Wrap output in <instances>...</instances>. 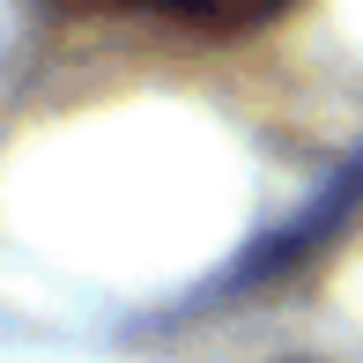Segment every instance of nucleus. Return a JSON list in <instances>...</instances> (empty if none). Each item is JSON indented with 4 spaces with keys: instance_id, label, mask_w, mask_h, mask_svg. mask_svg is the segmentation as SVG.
Segmentation results:
<instances>
[{
    "instance_id": "1",
    "label": "nucleus",
    "mask_w": 363,
    "mask_h": 363,
    "mask_svg": "<svg viewBox=\"0 0 363 363\" xmlns=\"http://www.w3.org/2000/svg\"><path fill=\"white\" fill-rule=\"evenodd\" d=\"M74 15H148V23L193 30V38H245V30L282 23L296 0H52Z\"/></svg>"
}]
</instances>
